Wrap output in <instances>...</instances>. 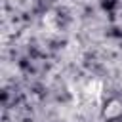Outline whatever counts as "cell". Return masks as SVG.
Instances as JSON below:
<instances>
[{
  "label": "cell",
  "mask_w": 122,
  "mask_h": 122,
  "mask_svg": "<svg viewBox=\"0 0 122 122\" xmlns=\"http://www.w3.org/2000/svg\"><path fill=\"white\" fill-rule=\"evenodd\" d=\"M120 114H122V103L118 99H112L103 107V118H116Z\"/></svg>",
  "instance_id": "obj_1"
}]
</instances>
